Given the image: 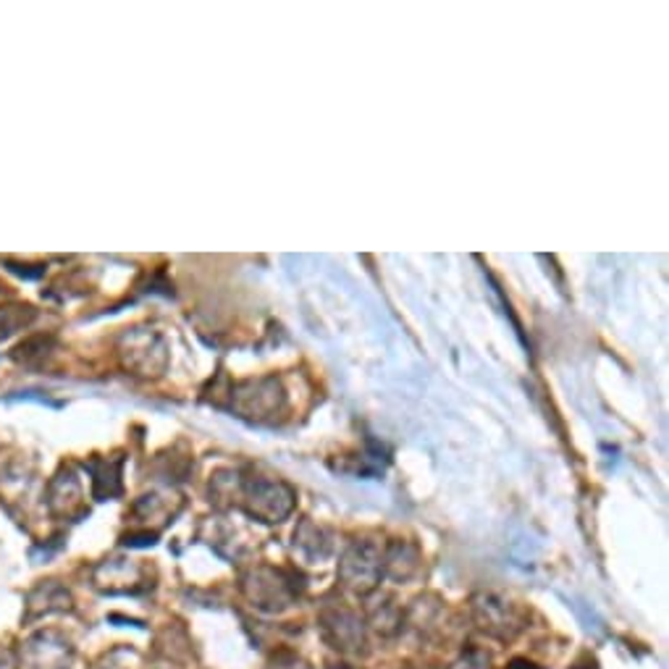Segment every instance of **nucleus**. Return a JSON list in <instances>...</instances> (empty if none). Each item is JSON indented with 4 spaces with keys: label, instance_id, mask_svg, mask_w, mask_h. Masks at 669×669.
<instances>
[{
    "label": "nucleus",
    "instance_id": "nucleus-1",
    "mask_svg": "<svg viewBox=\"0 0 669 669\" xmlns=\"http://www.w3.org/2000/svg\"><path fill=\"white\" fill-rule=\"evenodd\" d=\"M32 318L30 308H0V339H6L19 326H24Z\"/></svg>",
    "mask_w": 669,
    "mask_h": 669
},
{
    "label": "nucleus",
    "instance_id": "nucleus-4",
    "mask_svg": "<svg viewBox=\"0 0 669 669\" xmlns=\"http://www.w3.org/2000/svg\"><path fill=\"white\" fill-rule=\"evenodd\" d=\"M575 669H596L594 659H586V665H575Z\"/></svg>",
    "mask_w": 669,
    "mask_h": 669
},
{
    "label": "nucleus",
    "instance_id": "nucleus-2",
    "mask_svg": "<svg viewBox=\"0 0 669 669\" xmlns=\"http://www.w3.org/2000/svg\"><path fill=\"white\" fill-rule=\"evenodd\" d=\"M0 669H19L17 653L11 649H0Z\"/></svg>",
    "mask_w": 669,
    "mask_h": 669
},
{
    "label": "nucleus",
    "instance_id": "nucleus-3",
    "mask_svg": "<svg viewBox=\"0 0 669 669\" xmlns=\"http://www.w3.org/2000/svg\"><path fill=\"white\" fill-rule=\"evenodd\" d=\"M507 669H538V667L531 665V661H525V659H515V661H510Z\"/></svg>",
    "mask_w": 669,
    "mask_h": 669
}]
</instances>
